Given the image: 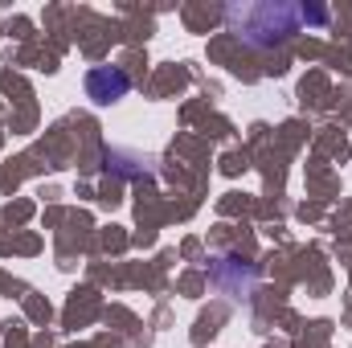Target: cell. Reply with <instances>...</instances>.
Listing matches in <instances>:
<instances>
[{
    "mask_svg": "<svg viewBox=\"0 0 352 348\" xmlns=\"http://www.w3.org/2000/svg\"><path fill=\"white\" fill-rule=\"evenodd\" d=\"M230 21L238 25L246 45L266 50V45H274V41L295 33L299 8H291V4H246V8H230Z\"/></svg>",
    "mask_w": 352,
    "mask_h": 348,
    "instance_id": "cell-1",
    "label": "cell"
},
{
    "mask_svg": "<svg viewBox=\"0 0 352 348\" xmlns=\"http://www.w3.org/2000/svg\"><path fill=\"white\" fill-rule=\"evenodd\" d=\"M127 90H131V78H127L119 66H94V70L87 74V94L98 102V107L127 98Z\"/></svg>",
    "mask_w": 352,
    "mask_h": 348,
    "instance_id": "cell-2",
    "label": "cell"
}]
</instances>
